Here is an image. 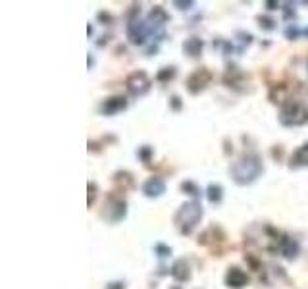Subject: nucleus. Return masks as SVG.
I'll return each instance as SVG.
<instances>
[{
    "instance_id": "1",
    "label": "nucleus",
    "mask_w": 308,
    "mask_h": 289,
    "mask_svg": "<svg viewBox=\"0 0 308 289\" xmlns=\"http://www.w3.org/2000/svg\"><path fill=\"white\" fill-rule=\"evenodd\" d=\"M260 172H262V162L255 154H246V156H243L231 166V177L239 185H246L250 181H255L256 177L260 175Z\"/></svg>"
},
{
    "instance_id": "2",
    "label": "nucleus",
    "mask_w": 308,
    "mask_h": 289,
    "mask_svg": "<svg viewBox=\"0 0 308 289\" xmlns=\"http://www.w3.org/2000/svg\"><path fill=\"white\" fill-rule=\"evenodd\" d=\"M201 218H203L201 204L199 202H185L176 214V226L183 235H189L197 228V224H199Z\"/></svg>"
},
{
    "instance_id": "3",
    "label": "nucleus",
    "mask_w": 308,
    "mask_h": 289,
    "mask_svg": "<svg viewBox=\"0 0 308 289\" xmlns=\"http://www.w3.org/2000/svg\"><path fill=\"white\" fill-rule=\"evenodd\" d=\"M283 125H300L308 120V110L297 100H287L282 106V114H279Z\"/></svg>"
},
{
    "instance_id": "4",
    "label": "nucleus",
    "mask_w": 308,
    "mask_h": 289,
    "mask_svg": "<svg viewBox=\"0 0 308 289\" xmlns=\"http://www.w3.org/2000/svg\"><path fill=\"white\" fill-rule=\"evenodd\" d=\"M125 83H127L129 93L135 95V96L147 95V93H149V89H150V79L145 71H135V73H131Z\"/></svg>"
},
{
    "instance_id": "5",
    "label": "nucleus",
    "mask_w": 308,
    "mask_h": 289,
    "mask_svg": "<svg viewBox=\"0 0 308 289\" xmlns=\"http://www.w3.org/2000/svg\"><path fill=\"white\" fill-rule=\"evenodd\" d=\"M210 79H212V73L208 70H204V68L194 70L193 73L187 77V89H189V93H193V95L201 93V91L210 83Z\"/></svg>"
},
{
    "instance_id": "6",
    "label": "nucleus",
    "mask_w": 308,
    "mask_h": 289,
    "mask_svg": "<svg viewBox=\"0 0 308 289\" xmlns=\"http://www.w3.org/2000/svg\"><path fill=\"white\" fill-rule=\"evenodd\" d=\"M226 283L233 289H241L248 283V276H246L241 268H235V266H233V268H229L228 276H226Z\"/></svg>"
},
{
    "instance_id": "7",
    "label": "nucleus",
    "mask_w": 308,
    "mask_h": 289,
    "mask_svg": "<svg viewBox=\"0 0 308 289\" xmlns=\"http://www.w3.org/2000/svg\"><path fill=\"white\" fill-rule=\"evenodd\" d=\"M127 108V100L123 98V96H112V98H106L102 106H100V110H102V114H108L112 116L116 112H122Z\"/></svg>"
},
{
    "instance_id": "8",
    "label": "nucleus",
    "mask_w": 308,
    "mask_h": 289,
    "mask_svg": "<svg viewBox=\"0 0 308 289\" xmlns=\"http://www.w3.org/2000/svg\"><path fill=\"white\" fill-rule=\"evenodd\" d=\"M164 189H166V185L160 177H150L149 181L143 185V193L147 197H160L164 193Z\"/></svg>"
},
{
    "instance_id": "9",
    "label": "nucleus",
    "mask_w": 308,
    "mask_h": 289,
    "mask_svg": "<svg viewBox=\"0 0 308 289\" xmlns=\"http://www.w3.org/2000/svg\"><path fill=\"white\" fill-rule=\"evenodd\" d=\"M145 35H147V29L143 25L139 27V21L129 23V27H127V37H129V41H131L133 44H141L143 41H145Z\"/></svg>"
},
{
    "instance_id": "10",
    "label": "nucleus",
    "mask_w": 308,
    "mask_h": 289,
    "mask_svg": "<svg viewBox=\"0 0 308 289\" xmlns=\"http://www.w3.org/2000/svg\"><path fill=\"white\" fill-rule=\"evenodd\" d=\"M172 276L176 278L177 281H185L191 278V270H189V264L185 260H177L174 266H172Z\"/></svg>"
},
{
    "instance_id": "11",
    "label": "nucleus",
    "mask_w": 308,
    "mask_h": 289,
    "mask_svg": "<svg viewBox=\"0 0 308 289\" xmlns=\"http://www.w3.org/2000/svg\"><path fill=\"white\" fill-rule=\"evenodd\" d=\"M279 247H282V253L285 254L287 258H295V256L299 254V243L289 239V237H283L282 241H279Z\"/></svg>"
},
{
    "instance_id": "12",
    "label": "nucleus",
    "mask_w": 308,
    "mask_h": 289,
    "mask_svg": "<svg viewBox=\"0 0 308 289\" xmlns=\"http://www.w3.org/2000/svg\"><path fill=\"white\" fill-rule=\"evenodd\" d=\"M308 166V143L302 145L293 156H291V168H300Z\"/></svg>"
},
{
    "instance_id": "13",
    "label": "nucleus",
    "mask_w": 308,
    "mask_h": 289,
    "mask_svg": "<svg viewBox=\"0 0 308 289\" xmlns=\"http://www.w3.org/2000/svg\"><path fill=\"white\" fill-rule=\"evenodd\" d=\"M203 41H201V39H197V37H191V39H187V41H185V44H183V50L187 54H189V56H199V54L203 52Z\"/></svg>"
},
{
    "instance_id": "14",
    "label": "nucleus",
    "mask_w": 308,
    "mask_h": 289,
    "mask_svg": "<svg viewBox=\"0 0 308 289\" xmlns=\"http://www.w3.org/2000/svg\"><path fill=\"white\" fill-rule=\"evenodd\" d=\"M149 21H150V23H154V25H164V23L167 21V14L162 8H160V6H156V8L150 12Z\"/></svg>"
},
{
    "instance_id": "15",
    "label": "nucleus",
    "mask_w": 308,
    "mask_h": 289,
    "mask_svg": "<svg viewBox=\"0 0 308 289\" xmlns=\"http://www.w3.org/2000/svg\"><path fill=\"white\" fill-rule=\"evenodd\" d=\"M114 179H116V183H123V189H129L133 185V177L129 172H118Z\"/></svg>"
},
{
    "instance_id": "16",
    "label": "nucleus",
    "mask_w": 308,
    "mask_h": 289,
    "mask_svg": "<svg viewBox=\"0 0 308 289\" xmlns=\"http://www.w3.org/2000/svg\"><path fill=\"white\" fill-rule=\"evenodd\" d=\"M208 199H210V202H220L221 201V187L220 185L212 183L210 187H208Z\"/></svg>"
},
{
    "instance_id": "17",
    "label": "nucleus",
    "mask_w": 308,
    "mask_h": 289,
    "mask_svg": "<svg viewBox=\"0 0 308 289\" xmlns=\"http://www.w3.org/2000/svg\"><path fill=\"white\" fill-rule=\"evenodd\" d=\"M174 77H176V68H164V70L156 75L158 81H170V79H174Z\"/></svg>"
},
{
    "instance_id": "18",
    "label": "nucleus",
    "mask_w": 308,
    "mask_h": 289,
    "mask_svg": "<svg viewBox=\"0 0 308 289\" xmlns=\"http://www.w3.org/2000/svg\"><path fill=\"white\" fill-rule=\"evenodd\" d=\"M260 21V27H264V29H273V19L270 18H258Z\"/></svg>"
},
{
    "instance_id": "19",
    "label": "nucleus",
    "mask_w": 308,
    "mask_h": 289,
    "mask_svg": "<svg viewBox=\"0 0 308 289\" xmlns=\"http://www.w3.org/2000/svg\"><path fill=\"white\" fill-rule=\"evenodd\" d=\"M181 189H183V191H191V195H199V189H197L193 183H189V181L181 185Z\"/></svg>"
},
{
    "instance_id": "20",
    "label": "nucleus",
    "mask_w": 308,
    "mask_h": 289,
    "mask_svg": "<svg viewBox=\"0 0 308 289\" xmlns=\"http://www.w3.org/2000/svg\"><path fill=\"white\" fill-rule=\"evenodd\" d=\"M95 191H97V187L93 183H89V206H91L93 201H95Z\"/></svg>"
},
{
    "instance_id": "21",
    "label": "nucleus",
    "mask_w": 308,
    "mask_h": 289,
    "mask_svg": "<svg viewBox=\"0 0 308 289\" xmlns=\"http://www.w3.org/2000/svg\"><path fill=\"white\" fill-rule=\"evenodd\" d=\"M156 253H160V256H167V254H172V249H167L164 245H158L156 247Z\"/></svg>"
},
{
    "instance_id": "22",
    "label": "nucleus",
    "mask_w": 308,
    "mask_h": 289,
    "mask_svg": "<svg viewBox=\"0 0 308 289\" xmlns=\"http://www.w3.org/2000/svg\"><path fill=\"white\" fill-rule=\"evenodd\" d=\"M172 106H174V110H179V108H181V102H179V96H172Z\"/></svg>"
},
{
    "instance_id": "23",
    "label": "nucleus",
    "mask_w": 308,
    "mask_h": 289,
    "mask_svg": "<svg viewBox=\"0 0 308 289\" xmlns=\"http://www.w3.org/2000/svg\"><path fill=\"white\" fill-rule=\"evenodd\" d=\"M139 154H141L143 160H149V156H150V149H149V147H145V149H141V152H139Z\"/></svg>"
},
{
    "instance_id": "24",
    "label": "nucleus",
    "mask_w": 308,
    "mask_h": 289,
    "mask_svg": "<svg viewBox=\"0 0 308 289\" xmlns=\"http://www.w3.org/2000/svg\"><path fill=\"white\" fill-rule=\"evenodd\" d=\"M176 6H179L181 10H185L187 6H193V2H176Z\"/></svg>"
},
{
    "instance_id": "25",
    "label": "nucleus",
    "mask_w": 308,
    "mask_h": 289,
    "mask_svg": "<svg viewBox=\"0 0 308 289\" xmlns=\"http://www.w3.org/2000/svg\"><path fill=\"white\" fill-rule=\"evenodd\" d=\"M106 289H123V283H110Z\"/></svg>"
},
{
    "instance_id": "26",
    "label": "nucleus",
    "mask_w": 308,
    "mask_h": 289,
    "mask_svg": "<svg viewBox=\"0 0 308 289\" xmlns=\"http://www.w3.org/2000/svg\"><path fill=\"white\" fill-rule=\"evenodd\" d=\"M287 37H297V29H287Z\"/></svg>"
},
{
    "instance_id": "27",
    "label": "nucleus",
    "mask_w": 308,
    "mask_h": 289,
    "mask_svg": "<svg viewBox=\"0 0 308 289\" xmlns=\"http://www.w3.org/2000/svg\"><path fill=\"white\" fill-rule=\"evenodd\" d=\"M306 35H308V29H306Z\"/></svg>"
}]
</instances>
